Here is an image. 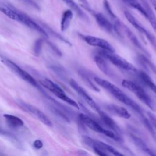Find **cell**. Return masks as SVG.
I'll list each match as a JSON object with an SVG mask.
<instances>
[{"mask_svg":"<svg viewBox=\"0 0 156 156\" xmlns=\"http://www.w3.org/2000/svg\"><path fill=\"white\" fill-rule=\"evenodd\" d=\"M77 119L78 121H81L87 128H89L94 132L104 135L116 141H121L123 140L121 136L116 134L109 129L104 128L101 123L85 113H79L77 116Z\"/></svg>","mask_w":156,"mask_h":156,"instance_id":"7a4b0ae2","label":"cell"},{"mask_svg":"<svg viewBox=\"0 0 156 156\" xmlns=\"http://www.w3.org/2000/svg\"><path fill=\"white\" fill-rule=\"evenodd\" d=\"M93 60L96 63V65L98 67V68L105 75L109 77H113V73L112 71L110 69L108 63L106 62V59L103 57L102 55L99 54L95 55Z\"/></svg>","mask_w":156,"mask_h":156,"instance_id":"ac0fdd59","label":"cell"},{"mask_svg":"<svg viewBox=\"0 0 156 156\" xmlns=\"http://www.w3.org/2000/svg\"><path fill=\"white\" fill-rule=\"evenodd\" d=\"M121 84L124 88L133 93L142 102L149 107L151 110L153 111L155 110V107L153 101L141 87L134 82L128 79L122 80Z\"/></svg>","mask_w":156,"mask_h":156,"instance_id":"277c9868","label":"cell"},{"mask_svg":"<svg viewBox=\"0 0 156 156\" xmlns=\"http://www.w3.org/2000/svg\"><path fill=\"white\" fill-rule=\"evenodd\" d=\"M43 42V40L41 38H39V39L36 40L34 44L33 51H34V54L37 56L39 55V54L41 52Z\"/></svg>","mask_w":156,"mask_h":156,"instance_id":"f546056e","label":"cell"},{"mask_svg":"<svg viewBox=\"0 0 156 156\" xmlns=\"http://www.w3.org/2000/svg\"><path fill=\"white\" fill-rule=\"evenodd\" d=\"M82 140L86 145L91 147L94 152L99 155L105 156L110 154L116 156L123 155L122 154L119 152L112 146L101 141L93 139L90 136H82Z\"/></svg>","mask_w":156,"mask_h":156,"instance_id":"3957f363","label":"cell"},{"mask_svg":"<svg viewBox=\"0 0 156 156\" xmlns=\"http://www.w3.org/2000/svg\"><path fill=\"white\" fill-rule=\"evenodd\" d=\"M17 103L22 109H23L26 112L31 114L32 116H35L44 124L49 127H51L52 126V124L49 119L45 115V114H44L40 110H39L37 107L21 101H18Z\"/></svg>","mask_w":156,"mask_h":156,"instance_id":"9c48e42d","label":"cell"},{"mask_svg":"<svg viewBox=\"0 0 156 156\" xmlns=\"http://www.w3.org/2000/svg\"><path fill=\"white\" fill-rule=\"evenodd\" d=\"M151 1V3H152V5L156 12V0H150Z\"/></svg>","mask_w":156,"mask_h":156,"instance_id":"e575fe53","label":"cell"},{"mask_svg":"<svg viewBox=\"0 0 156 156\" xmlns=\"http://www.w3.org/2000/svg\"><path fill=\"white\" fill-rule=\"evenodd\" d=\"M73 18V13L71 9H68L64 11L60 21V29L62 32H64L68 29Z\"/></svg>","mask_w":156,"mask_h":156,"instance_id":"7402d4cb","label":"cell"},{"mask_svg":"<svg viewBox=\"0 0 156 156\" xmlns=\"http://www.w3.org/2000/svg\"><path fill=\"white\" fill-rule=\"evenodd\" d=\"M140 60L143 65H145L147 67L149 68V69L156 74V66L152 62L144 55H140Z\"/></svg>","mask_w":156,"mask_h":156,"instance_id":"83f0119b","label":"cell"},{"mask_svg":"<svg viewBox=\"0 0 156 156\" xmlns=\"http://www.w3.org/2000/svg\"><path fill=\"white\" fill-rule=\"evenodd\" d=\"M123 3H124L127 6L133 8L139 12L143 16L146 18L147 17L146 12L142 4L139 2L138 0H121Z\"/></svg>","mask_w":156,"mask_h":156,"instance_id":"cb8c5ba5","label":"cell"},{"mask_svg":"<svg viewBox=\"0 0 156 156\" xmlns=\"http://www.w3.org/2000/svg\"><path fill=\"white\" fill-rule=\"evenodd\" d=\"M69 83L70 86L72 87L73 90H74L75 91L77 92V93L80 96L90 107L91 108L96 111L97 113L100 111L101 109L100 107L97 104V103L94 101V99L87 93V92L82 88L81 86H80L77 82L74 80L73 79H69Z\"/></svg>","mask_w":156,"mask_h":156,"instance_id":"30bf717a","label":"cell"},{"mask_svg":"<svg viewBox=\"0 0 156 156\" xmlns=\"http://www.w3.org/2000/svg\"><path fill=\"white\" fill-rule=\"evenodd\" d=\"M104 107L110 114L118 117L124 119H129L131 117L130 113L123 107L113 104H105Z\"/></svg>","mask_w":156,"mask_h":156,"instance_id":"5bb4252c","label":"cell"},{"mask_svg":"<svg viewBox=\"0 0 156 156\" xmlns=\"http://www.w3.org/2000/svg\"><path fill=\"white\" fill-rule=\"evenodd\" d=\"M141 2L146 12V19L149 21L152 27L156 33V16L146 0H141Z\"/></svg>","mask_w":156,"mask_h":156,"instance_id":"44dd1931","label":"cell"},{"mask_svg":"<svg viewBox=\"0 0 156 156\" xmlns=\"http://www.w3.org/2000/svg\"><path fill=\"white\" fill-rule=\"evenodd\" d=\"M79 36L89 45L96 46L101 48V49H104L112 52L115 51L114 48L105 39L92 35H83L82 34H79Z\"/></svg>","mask_w":156,"mask_h":156,"instance_id":"8fae6325","label":"cell"},{"mask_svg":"<svg viewBox=\"0 0 156 156\" xmlns=\"http://www.w3.org/2000/svg\"><path fill=\"white\" fill-rule=\"evenodd\" d=\"M147 115L149 117V119L154 126V127L156 129V116L151 112H147Z\"/></svg>","mask_w":156,"mask_h":156,"instance_id":"1f68e13d","label":"cell"},{"mask_svg":"<svg viewBox=\"0 0 156 156\" xmlns=\"http://www.w3.org/2000/svg\"><path fill=\"white\" fill-rule=\"evenodd\" d=\"M71 10H73L82 20L85 22H89L90 20L87 14L73 0H62Z\"/></svg>","mask_w":156,"mask_h":156,"instance_id":"ffe728a7","label":"cell"},{"mask_svg":"<svg viewBox=\"0 0 156 156\" xmlns=\"http://www.w3.org/2000/svg\"><path fill=\"white\" fill-rule=\"evenodd\" d=\"M0 11L9 18L20 22L21 13L10 5L0 2Z\"/></svg>","mask_w":156,"mask_h":156,"instance_id":"2e32d148","label":"cell"},{"mask_svg":"<svg viewBox=\"0 0 156 156\" xmlns=\"http://www.w3.org/2000/svg\"><path fill=\"white\" fill-rule=\"evenodd\" d=\"M130 137L132 140L133 143L136 146L137 148H138L140 150L143 151V152L146 153L147 155H156V153H155L147 144L146 143L141 140L140 137L137 136L136 135L130 133Z\"/></svg>","mask_w":156,"mask_h":156,"instance_id":"d6986e66","label":"cell"},{"mask_svg":"<svg viewBox=\"0 0 156 156\" xmlns=\"http://www.w3.org/2000/svg\"><path fill=\"white\" fill-rule=\"evenodd\" d=\"M98 54L108 60L113 65L121 69L135 72L137 71L135 66L120 55L115 54V52L102 49L98 52Z\"/></svg>","mask_w":156,"mask_h":156,"instance_id":"8992f818","label":"cell"},{"mask_svg":"<svg viewBox=\"0 0 156 156\" xmlns=\"http://www.w3.org/2000/svg\"><path fill=\"white\" fill-rule=\"evenodd\" d=\"M138 76L142 82L156 94V84L153 82L149 76L144 71H139Z\"/></svg>","mask_w":156,"mask_h":156,"instance_id":"d4e9b609","label":"cell"},{"mask_svg":"<svg viewBox=\"0 0 156 156\" xmlns=\"http://www.w3.org/2000/svg\"><path fill=\"white\" fill-rule=\"evenodd\" d=\"M102 5L104 10H105L107 15L109 16V17L111 18V20H113V23L119 21V20L118 18L116 15L115 14V13L113 12L110 4H109V2L108 0H103L102 1Z\"/></svg>","mask_w":156,"mask_h":156,"instance_id":"4316f807","label":"cell"},{"mask_svg":"<svg viewBox=\"0 0 156 156\" xmlns=\"http://www.w3.org/2000/svg\"><path fill=\"white\" fill-rule=\"evenodd\" d=\"M20 23H21L24 25H26V26L29 27V28L37 31L38 32L40 33L44 37L46 38H48V34L47 32L42 27H41L39 24L35 23L28 16H27L26 15L23 13H21V20Z\"/></svg>","mask_w":156,"mask_h":156,"instance_id":"9a60e30c","label":"cell"},{"mask_svg":"<svg viewBox=\"0 0 156 156\" xmlns=\"http://www.w3.org/2000/svg\"><path fill=\"white\" fill-rule=\"evenodd\" d=\"M1 62L5 65L10 70H12L15 74H16L18 77H21L24 80L26 81L32 86L39 88V85H38L36 80L34 79V78L27 72L23 69L21 68H20L18 65H16L15 63L12 62V60L8 59L6 57L1 56L0 57Z\"/></svg>","mask_w":156,"mask_h":156,"instance_id":"52a82bcc","label":"cell"},{"mask_svg":"<svg viewBox=\"0 0 156 156\" xmlns=\"http://www.w3.org/2000/svg\"><path fill=\"white\" fill-rule=\"evenodd\" d=\"M81 2L82 7H90L89 3L87 0H79Z\"/></svg>","mask_w":156,"mask_h":156,"instance_id":"836d02e7","label":"cell"},{"mask_svg":"<svg viewBox=\"0 0 156 156\" xmlns=\"http://www.w3.org/2000/svg\"><path fill=\"white\" fill-rule=\"evenodd\" d=\"M94 80L96 83V84L107 90L117 100L123 103L127 107H130L132 110L135 111V113L140 117L144 115L143 113V108L135 101H134L132 99L129 97L117 86L108 82L107 80L98 77H94Z\"/></svg>","mask_w":156,"mask_h":156,"instance_id":"6da1fadb","label":"cell"},{"mask_svg":"<svg viewBox=\"0 0 156 156\" xmlns=\"http://www.w3.org/2000/svg\"><path fill=\"white\" fill-rule=\"evenodd\" d=\"M122 30L125 33V35L129 39V40L132 42V43L135 45L137 48L143 51L144 54H146L147 56H150L149 52L143 47V46L141 44L140 41L138 40L136 36L133 33V32L125 24L122 23Z\"/></svg>","mask_w":156,"mask_h":156,"instance_id":"e0dca14e","label":"cell"},{"mask_svg":"<svg viewBox=\"0 0 156 156\" xmlns=\"http://www.w3.org/2000/svg\"><path fill=\"white\" fill-rule=\"evenodd\" d=\"M2 132H1V129H0V133H1Z\"/></svg>","mask_w":156,"mask_h":156,"instance_id":"d590c367","label":"cell"},{"mask_svg":"<svg viewBox=\"0 0 156 156\" xmlns=\"http://www.w3.org/2000/svg\"><path fill=\"white\" fill-rule=\"evenodd\" d=\"M47 43L50 46V48L52 49V51L58 56H62V52L61 51L59 50V49L51 41H47Z\"/></svg>","mask_w":156,"mask_h":156,"instance_id":"4dcf8cb0","label":"cell"},{"mask_svg":"<svg viewBox=\"0 0 156 156\" xmlns=\"http://www.w3.org/2000/svg\"><path fill=\"white\" fill-rule=\"evenodd\" d=\"M124 15L127 20L140 33L143 34L150 42L152 46L156 52V38L149 31H148L129 12L124 11Z\"/></svg>","mask_w":156,"mask_h":156,"instance_id":"ba28073f","label":"cell"},{"mask_svg":"<svg viewBox=\"0 0 156 156\" xmlns=\"http://www.w3.org/2000/svg\"><path fill=\"white\" fill-rule=\"evenodd\" d=\"M40 83L41 85H43L44 88L48 89L49 91L52 93L55 96H57L61 100L65 101V102L76 108L77 109H80L79 104H77L75 101L69 98L60 87H59L55 83L53 82L50 79L44 78L43 79L40 80Z\"/></svg>","mask_w":156,"mask_h":156,"instance_id":"5b68a950","label":"cell"},{"mask_svg":"<svg viewBox=\"0 0 156 156\" xmlns=\"http://www.w3.org/2000/svg\"><path fill=\"white\" fill-rule=\"evenodd\" d=\"M51 69L54 73H55V74H57L60 78L65 79V77H66V73L63 68L55 65H52L51 66Z\"/></svg>","mask_w":156,"mask_h":156,"instance_id":"f1b7e54d","label":"cell"},{"mask_svg":"<svg viewBox=\"0 0 156 156\" xmlns=\"http://www.w3.org/2000/svg\"><path fill=\"white\" fill-rule=\"evenodd\" d=\"M94 17L98 26L104 31L108 34H113L114 31V25L102 13L94 12L91 10L90 12Z\"/></svg>","mask_w":156,"mask_h":156,"instance_id":"7c38bea8","label":"cell"},{"mask_svg":"<svg viewBox=\"0 0 156 156\" xmlns=\"http://www.w3.org/2000/svg\"><path fill=\"white\" fill-rule=\"evenodd\" d=\"M33 146L34 147L37 149H41L43 146V142L40 140H36L34 141L33 143Z\"/></svg>","mask_w":156,"mask_h":156,"instance_id":"d6a6232c","label":"cell"},{"mask_svg":"<svg viewBox=\"0 0 156 156\" xmlns=\"http://www.w3.org/2000/svg\"><path fill=\"white\" fill-rule=\"evenodd\" d=\"M99 118L101 121V124H103L109 130L113 131L116 134L121 136V130L116 122L110 117L105 112L101 110L98 112Z\"/></svg>","mask_w":156,"mask_h":156,"instance_id":"4fadbf2b","label":"cell"},{"mask_svg":"<svg viewBox=\"0 0 156 156\" xmlns=\"http://www.w3.org/2000/svg\"><path fill=\"white\" fill-rule=\"evenodd\" d=\"M4 117L7 125L12 128H18L24 125V122L21 118L13 115L4 114Z\"/></svg>","mask_w":156,"mask_h":156,"instance_id":"603a6c76","label":"cell"},{"mask_svg":"<svg viewBox=\"0 0 156 156\" xmlns=\"http://www.w3.org/2000/svg\"><path fill=\"white\" fill-rule=\"evenodd\" d=\"M79 76L81 77L82 80L86 83V85L91 90L95 91H99V89L92 82V81L90 80L88 75L86 74V73L84 72V71L79 69L78 71Z\"/></svg>","mask_w":156,"mask_h":156,"instance_id":"484cf974","label":"cell"}]
</instances>
